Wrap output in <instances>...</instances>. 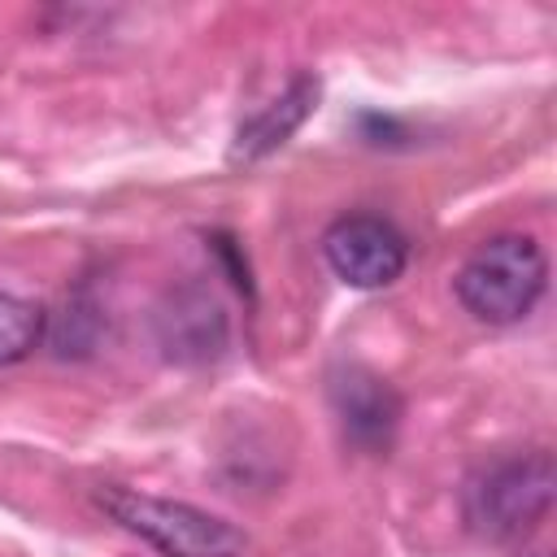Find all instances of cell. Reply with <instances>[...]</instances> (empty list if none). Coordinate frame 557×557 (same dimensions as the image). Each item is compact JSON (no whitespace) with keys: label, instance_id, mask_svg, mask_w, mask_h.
Masks as SVG:
<instances>
[{"label":"cell","instance_id":"1","mask_svg":"<svg viewBox=\"0 0 557 557\" xmlns=\"http://www.w3.org/2000/svg\"><path fill=\"white\" fill-rule=\"evenodd\" d=\"M553 487H557V470L544 448L500 457V461L483 466L479 474H470V483L461 492L466 527L492 544L522 540L548 513Z\"/></svg>","mask_w":557,"mask_h":557},{"label":"cell","instance_id":"2","mask_svg":"<svg viewBox=\"0 0 557 557\" xmlns=\"http://www.w3.org/2000/svg\"><path fill=\"white\" fill-rule=\"evenodd\" d=\"M91 500L131 535L152 544L165 557H235L244 548V531L200 505L170 500V496H148L135 487L104 483L91 492Z\"/></svg>","mask_w":557,"mask_h":557},{"label":"cell","instance_id":"3","mask_svg":"<svg viewBox=\"0 0 557 557\" xmlns=\"http://www.w3.org/2000/svg\"><path fill=\"white\" fill-rule=\"evenodd\" d=\"M548 287V257L531 235H492L457 270V300L487 326L522 322Z\"/></svg>","mask_w":557,"mask_h":557},{"label":"cell","instance_id":"4","mask_svg":"<svg viewBox=\"0 0 557 557\" xmlns=\"http://www.w3.org/2000/svg\"><path fill=\"white\" fill-rule=\"evenodd\" d=\"M322 252L326 265L335 270V278H344L348 287H387L400 278L405 261H409V244L405 235L370 213H352L331 222V231L322 235Z\"/></svg>","mask_w":557,"mask_h":557},{"label":"cell","instance_id":"5","mask_svg":"<svg viewBox=\"0 0 557 557\" xmlns=\"http://www.w3.org/2000/svg\"><path fill=\"white\" fill-rule=\"evenodd\" d=\"M152 331L161 352L178 366L213 361L226 348V313L218 296H209L200 283H183L165 292V300L152 313Z\"/></svg>","mask_w":557,"mask_h":557},{"label":"cell","instance_id":"6","mask_svg":"<svg viewBox=\"0 0 557 557\" xmlns=\"http://www.w3.org/2000/svg\"><path fill=\"white\" fill-rule=\"evenodd\" d=\"M331 405L339 413L344 435L366 448V453H383L396 435L400 422V396L392 392L387 379H379L366 366H348L331 379Z\"/></svg>","mask_w":557,"mask_h":557},{"label":"cell","instance_id":"7","mask_svg":"<svg viewBox=\"0 0 557 557\" xmlns=\"http://www.w3.org/2000/svg\"><path fill=\"white\" fill-rule=\"evenodd\" d=\"M318 96H322V83L313 74H296L270 104H261L231 139V165H252L261 157H270L274 148H283L300 126L305 117L318 109Z\"/></svg>","mask_w":557,"mask_h":557},{"label":"cell","instance_id":"8","mask_svg":"<svg viewBox=\"0 0 557 557\" xmlns=\"http://www.w3.org/2000/svg\"><path fill=\"white\" fill-rule=\"evenodd\" d=\"M48 331V313L13 292H0V366H17L26 361Z\"/></svg>","mask_w":557,"mask_h":557},{"label":"cell","instance_id":"9","mask_svg":"<svg viewBox=\"0 0 557 557\" xmlns=\"http://www.w3.org/2000/svg\"><path fill=\"white\" fill-rule=\"evenodd\" d=\"M527 557H544V553H527Z\"/></svg>","mask_w":557,"mask_h":557}]
</instances>
